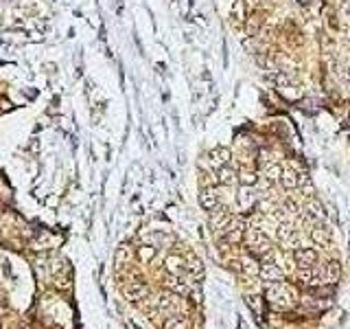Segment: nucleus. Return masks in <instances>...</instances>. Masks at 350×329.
<instances>
[{
  "label": "nucleus",
  "mask_w": 350,
  "mask_h": 329,
  "mask_svg": "<svg viewBox=\"0 0 350 329\" xmlns=\"http://www.w3.org/2000/svg\"><path fill=\"white\" fill-rule=\"evenodd\" d=\"M313 281H315V266L298 270V283L300 285H313Z\"/></svg>",
  "instance_id": "18"
},
{
  "label": "nucleus",
  "mask_w": 350,
  "mask_h": 329,
  "mask_svg": "<svg viewBox=\"0 0 350 329\" xmlns=\"http://www.w3.org/2000/svg\"><path fill=\"white\" fill-rule=\"evenodd\" d=\"M243 244L250 248V252L256 255V257H265L267 252H272V244H269L267 235L258 229V226H247Z\"/></svg>",
  "instance_id": "2"
},
{
  "label": "nucleus",
  "mask_w": 350,
  "mask_h": 329,
  "mask_svg": "<svg viewBox=\"0 0 350 329\" xmlns=\"http://www.w3.org/2000/svg\"><path fill=\"white\" fill-rule=\"evenodd\" d=\"M265 301L274 310H289L294 303V294H291L289 285H284L282 281H274L265 285Z\"/></svg>",
  "instance_id": "1"
},
{
  "label": "nucleus",
  "mask_w": 350,
  "mask_h": 329,
  "mask_svg": "<svg viewBox=\"0 0 350 329\" xmlns=\"http://www.w3.org/2000/svg\"><path fill=\"white\" fill-rule=\"evenodd\" d=\"M322 279L328 285L337 283V279H339V263L337 261H326L324 263L322 266Z\"/></svg>",
  "instance_id": "12"
},
{
  "label": "nucleus",
  "mask_w": 350,
  "mask_h": 329,
  "mask_svg": "<svg viewBox=\"0 0 350 329\" xmlns=\"http://www.w3.org/2000/svg\"><path fill=\"white\" fill-rule=\"evenodd\" d=\"M254 204H256V193H254L252 187H243L239 191V207L241 211H250L254 209Z\"/></svg>",
  "instance_id": "11"
},
{
  "label": "nucleus",
  "mask_w": 350,
  "mask_h": 329,
  "mask_svg": "<svg viewBox=\"0 0 350 329\" xmlns=\"http://www.w3.org/2000/svg\"><path fill=\"white\" fill-rule=\"evenodd\" d=\"M184 259L178 257V255H171L169 259H166V270H169V274H175V276H180V272L184 270Z\"/></svg>",
  "instance_id": "16"
},
{
  "label": "nucleus",
  "mask_w": 350,
  "mask_h": 329,
  "mask_svg": "<svg viewBox=\"0 0 350 329\" xmlns=\"http://www.w3.org/2000/svg\"><path fill=\"white\" fill-rule=\"evenodd\" d=\"M162 327L164 329H188V323L184 316H169L162 323Z\"/></svg>",
  "instance_id": "20"
},
{
  "label": "nucleus",
  "mask_w": 350,
  "mask_h": 329,
  "mask_svg": "<svg viewBox=\"0 0 350 329\" xmlns=\"http://www.w3.org/2000/svg\"><path fill=\"white\" fill-rule=\"evenodd\" d=\"M153 255H156V250H153V248H142V250H140V257H142L144 261H149Z\"/></svg>",
  "instance_id": "28"
},
{
  "label": "nucleus",
  "mask_w": 350,
  "mask_h": 329,
  "mask_svg": "<svg viewBox=\"0 0 350 329\" xmlns=\"http://www.w3.org/2000/svg\"><path fill=\"white\" fill-rule=\"evenodd\" d=\"M311 239H313V244H317L322 248H328V246H331V229L315 224L311 229Z\"/></svg>",
  "instance_id": "9"
},
{
  "label": "nucleus",
  "mask_w": 350,
  "mask_h": 329,
  "mask_svg": "<svg viewBox=\"0 0 350 329\" xmlns=\"http://www.w3.org/2000/svg\"><path fill=\"white\" fill-rule=\"evenodd\" d=\"M225 241H230V244H241V241L245 239V231H228L223 233Z\"/></svg>",
  "instance_id": "23"
},
{
  "label": "nucleus",
  "mask_w": 350,
  "mask_h": 329,
  "mask_svg": "<svg viewBox=\"0 0 350 329\" xmlns=\"http://www.w3.org/2000/svg\"><path fill=\"white\" fill-rule=\"evenodd\" d=\"M186 268H188V272H193V274H195V272H201V270H203L201 261H199V259H195V257L191 259V263H186Z\"/></svg>",
  "instance_id": "27"
},
{
  "label": "nucleus",
  "mask_w": 350,
  "mask_h": 329,
  "mask_svg": "<svg viewBox=\"0 0 350 329\" xmlns=\"http://www.w3.org/2000/svg\"><path fill=\"white\" fill-rule=\"evenodd\" d=\"M175 303H178V294H175V292H171V290L162 292V294H160V298H158V307H160V310H171Z\"/></svg>",
  "instance_id": "17"
},
{
  "label": "nucleus",
  "mask_w": 350,
  "mask_h": 329,
  "mask_svg": "<svg viewBox=\"0 0 350 329\" xmlns=\"http://www.w3.org/2000/svg\"><path fill=\"white\" fill-rule=\"evenodd\" d=\"M280 173H282V167L280 165H272L265 171V178H267V182H276V180H280Z\"/></svg>",
  "instance_id": "24"
},
{
  "label": "nucleus",
  "mask_w": 350,
  "mask_h": 329,
  "mask_svg": "<svg viewBox=\"0 0 350 329\" xmlns=\"http://www.w3.org/2000/svg\"><path fill=\"white\" fill-rule=\"evenodd\" d=\"M276 235H278L280 244H284L287 239H291V237L296 235V231H294V226H291L289 222H280L278 224V231H276Z\"/></svg>",
  "instance_id": "19"
},
{
  "label": "nucleus",
  "mask_w": 350,
  "mask_h": 329,
  "mask_svg": "<svg viewBox=\"0 0 350 329\" xmlns=\"http://www.w3.org/2000/svg\"><path fill=\"white\" fill-rule=\"evenodd\" d=\"M230 268H235L237 272L245 274V276H254L260 272V263L254 259V257H241V259H232L230 261Z\"/></svg>",
  "instance_id": "4"
},
{
  "label": "nucleus",
  "mask_w": 350,
  "mask_h": 329,
  "mask_svg": "<svg viewBox=\"0 0 350 329\" xmlns=\"http://www.w3.org/2000/svg\"><path fill=\"white\" fill-rule=\"evenodd\" d=\"M235 180H239V173L232 169L230 165H223L221 169L217 171V182H221V185H232Z\"/></svg>",
  "instance_id": "14"
},
{
  "label": "nucleus",
  "mask_w": 350,
  "mask_h": 329,
  "mask_svg": "<svg viewBox=\"0 0 350 329\" xmlns=\"http://www.w3.org/2000/svg\"><path fill=\"white\" fill-rule=\"evenodd\" d=\"M239 180H241V185L243 187H254L256 185V173L254 171H250V169H245V171H241V175H239Z\"/></svg>",
  "instance_id": "22"
},
{
  "label": "nucleus",
  "mask_w": 350,
  "mask_h": 329,
  "mask_svg": "<svg viewBox=\"0 0 350 329\" xmlns=\"http://www.w3.org/2000/svg\"><path fill=\"white\" fill-rule=\"evenodd\" d=\"M294 259L300 268H313L319 259V255H317V250H313V248H296Z\"/></svg>",
  "instance_id": "6"
},
{
  "label": "nucleus",
  "mask_w": 350,
  "mask_h": 329,
  "mask_svg": "<svg viewBox=\"0 0 350 329\" xmlns=\"http://www.w3.org/2000/svg\"><path fill=\"white\" fill-rule=\"evenodd\" d=\"M232 217L235 215H232L225 207H217V209L210 211V226H213V231H217V233H225L230 222H232Z\"/></svg>",
  "instance_id": "3"
},
{
  "label": "nucleus",
  "mask_w": 350,
  "mask_h": 329,
  "mask_svg": "<svg viewBox=\"0 0 350 329\" xmlns=\"http://www.w3.org/2000/svg\"><path fill=\"white\" fill-rule=\"evenodd\" d=\"M127 259H129V248L127 246H121L119 250H116V263H119V266H123Z\"/></svg>",
  "instance_id": "25"
},
{
  "label": "nucleus",
  "mask_w": 350,
  "mask_h": 329,
  "mask_svg": "<svg viewBox=\"0 0 350 329\" xmlns=\"http://www.w3.org/2000/svg\"><path fill=\"white\" fill-rule=\"evenodd\" d=\"M256 29H258V20L252 18V22H247V31H250V35H254L256 33Z\"/></svg>",
  "instance_id": "29"
},
{
  "label": "nucleus",
  "mask_w": 350,
  "mask_h": 329,
  "mask_svg": "<svg viewBox=\"0 0 350 329\" xmlns=\"http://www.w3.org/2000/svg\"><path fill=\"white\" fill-rule=\"evenodd\" d=\"M166 290L175 292V294H186L188 292L186 283H182V279L180 276H175V274H169V279H166Z\"/></svg>",
  "instance_id": "15"
},
{
  "label": "nucleus",
  "mask_w": 350,
  "mask_h": 329,
  "mask_svg": "<svg viewBox=\"0 0 350 329\" xmlns=\"http://www.w3.org/2000/svg\"><path fill=\"white\" fill-rule=\"evenodd\" d=\"M260 279L265 283H274V281H280L284 276V270L278 266L276 261H262L260 263Z\"/></svg>",
  "instance_id": "5"
},
{
  "label": "nucleus",
  "mask_w": 350,
  "mask_h": 329,
  "mask_svg": "<svg viewBox=\"0 0 350 329\" xmlns=\"http://www.w3.org/2000/svg\"><path fill=\"white\" fill-rule=\"evenodd\" d=\"M125 296L129 298V301H142V298H147L149 296V285L147 283H140V281H136V283H129L127 288H125Z\"/></svg>",
  "instance_id": "7"
},
{
  "label": "nucleus",
  "mask_w": 350,
  "mask_h": 329,
  "mask_svg": "<svg viewBox=\"0 0 350 329\" xmlns=\"http://www.w3.org/2000/svg\"><path fill=\"white\" fill-rule=\"evenodd\" d=\"M199 204H201V209H206V211H213V209L219 207V193L215 191V187L201 189V193H199Z\"/></svg>",
  "instance_id": "8"
},
{
  "label": "nucleus",
  "mask_w": 350,
  "mask_h": 329,
  "mask_svg": "<svg viewBox=\"0 0 350 329\" xmlns=\"http://www.w3.org/2000/svg\"><path fill=\"white\" fill-rule=\"evenodd\" d=\"M322 217H324V211H322V207H317V204H311V207L304 211L306 222H319Z\"/></svg>",
  "instance_id": "21"
},
{
  "label": "nucleus",
  "mask_w": 350,
  "mask_h": 329,
  "mask_svg": "<svg viewBox=\"0 0 350 329\" xmlns=\"http://www.w3.org/2000/svg\"><path fill=\"white\" fill-rule=\"evenodd\" d=\"M228 160H230V149L225 147H215L213 151H208V163L215 169H221L223 165H228Z\"/></svg>",
  "instance_id": "10"
},
{
  "label": "nucleus",
  "mask_w": 350,
  "mask_h": 329,
  "mask_svg": "<svg viewBox=\"0 0 350 329\" xmlns=\"http://www.w3.org/2000/svg\"><path fill=\"white\" fill-rule=\"evenodd\" d=\"M278 182H280L284 189H296L298 185H300V175H298L294 169H282Z\"/></svg>",
  "instance_id": "13"
},
{
  "label": "nucleus",
  "mask_w": 350,
  "mask_h": 329,
  "mask_svg": "<svg viewBox=\"0 0 350 329\" xmlns=\"http://www.w3.org/2000/svg\"><path fill=\"white\" fill-rule=\"evenodd\" d=\"M232 18H235V20H243L245 18V9H243V0H239V3L235 5V9H232Z\"/></svg>",
  "instance_id": "26"
}]
</instances>
